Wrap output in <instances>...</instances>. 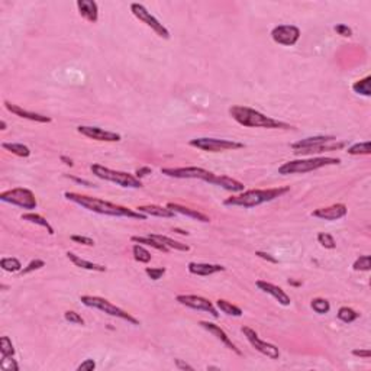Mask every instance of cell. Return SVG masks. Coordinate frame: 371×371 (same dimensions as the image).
<instances>
[{
  "label": "cell",
  "instance_id": "obj_26",
  "mask_svg": "<svg viewBox=\"0 0 371 371\" xmlns=\"http://www.w3.org/2000/svg\"><path fill=\"white\" fill-rule=\"evenodd\" d=\"M136 210L139 213H144L146 216H157V217H174L176 213L168 209L167 206H158V204H144V206H138Z\"/></svg>",
  "mask_w": 371,
  "mask_h": 371
},
{
  "label": "cell",
  "instance_id": "obj_38",
  "mask_svg": "<svg viewBox=\"0 0 371 371\" xmlns=\"http://www.w3.org/2000/svg\"><path fill=\"white\" fill-rule=\"evenodd\" d=\"M311 308L318 315H325V313H328V312L331 311L329 302L326 299H323V298H315V299H312Z\"/></svg>",
  "mask_w": 371,
  "mask_h": 371
},
{
  "label": "cell",
  "instance_id": "obj_2",
  "mask_svg": "<svg viewBox=\"0 0 371 371\" xmlns=\"http://www.w3.org/2000/svg\"><path fill=\"white\" fill-rule=\"evenodd\" d=\"M231 118L245 128H265V129H294L291 125L286 122L273 119L270 116H265L264 113L248 108V106H232L229 108Z\"/></svg>",
  "mask_w": 371,
  "mask_h": 371
},
{
  "label": "cell",
  "instance_id": "obj_33",
  "mask_svg": "<svg viewBox=\"0 0 371 371\" xmlns=\"http://www.w3.org/2000/svg\"><path fill=\"white\" fill-rule=\"evenodd\" d=\"M132 252H133L135 261H138V263L148 264L151 261V258H153L151 252L148 251L144 245H141V244H135V245L132 247Z\"/></svg>",
  "mask_w": 371,
  "mask_h": 371
},
{
  "label": "cell",
  "instance_id": "obj_40",
  "mask_svg": "<svg viewBox=\"0 0 371 371\" xmlns=\"http://www.w3.org/2000/svg\"><path fill=\"white\" fill-rule=\"evenodd\" d=\"M354 271H370L371 268V258L370 255H361L359 258L355 260L352 265Z\"/></svg>",
  "mask_w": 371,
  "mask_h": 371
},
{
  "label": "cell",
  "instance_id": "obj_29",
  "mask_svg": "<svg viewBox=\"0 0 371 371\" xmlns=\"http://www.w3.org/2000/svg\"><path fill=\"white\" fill-rule=\"evenodd\" d=\"M216 306H217V309L222 312V313H225L228 316H234V318H241L242 316V309L238 308V306H235V305H232L231 302H228L225 299H217L216 300Z\"/></svg>",
  "mask_w": 371,
  "mask_h": 371
},
{
  "label": "cell",
  "instance_id": "obj_17",
  "mask_svg": "<svg viewBox=\"0 0 371 371\" xmlns=\"http://www.w3.org/2000/svg\"><path fill=\"white\" fill-rule=\"evenodd\" d=\"M255 286L260 288L261 291H264V293L273 296L281 306H288L291 303V299H290V296H288L287 293L281 287L273 284V283H268V281H264V280H257L255 281Z\"/></svg>",
  "mask_w": 371,
  "mask_h": 371
},
{
  "label": "cell",
  "instance_id": "obj_35",
  "mask_svg": "<svg viewBox=\"0 0 371 371\" xmlns=\"http://www.w3.org/2000/svg\"><path fill=\"white\" fill-rule=\"evenodd\" d=\"M336 316H338V319H339L341 322L352 323L354 321L358 319L359 313H357L354 309H351V308H348V306H342V308H339V311L336 313Z\"/></svg>",
  "mask_w": 371,
  "mask_h": 371
},
{
  "label": "cell",
  "instance_id": "obj_55",
  "mask_svg": "<svg viewBox=\"0 0 371 371\" xmlns=\"http://www.w3.org/2000/svg\"><path fill=\"white\" fill-rule=\"evenodd\" d=\"M0 126H2L0 129H2V131H5V129H6V122H5V120H2V122H0Z\"/></svg>",
  "mask_w": 371,
  "mask_h": 371
},
{
  "label": "cell",
  "instance_id": "obj_56",
  "mask_svg": "<svg viewBox=\"0 0 371 371\" xmlns=\"http://www.w3.org/2000/svg\"><path fill=\"white\" fill-rule=\"evenodd\" d=\"M207 370H219L217 367H207Z\"/></svg>",
  "mask_w": 371,
  "mask_h": 371
},
{
  "label": "cell",
  "instance_id": "obj_43",
  "mask_svg": "<svg viewBox=\"0 0 371 371\" xmlns=\"http://www.w3.org/2000/svg\"><path fill=\"white\" fill-rule=\"evenodd\" d=\"M64 319H65L67 322L74 323V325H82V326L84 325V319L82 318V315L74 311L64 312Z\"/></svg>",
  "mask_w": 371,
  "mask_h": 371
},
{
  "label": "cell",
  "instance_id": "obj_1",
  "mask_svg": "<svg viewBox=\"0 0 371 371\" xmlns=\"http://www.w3.org/2000/svg\"><path fill=\"white\" fill-rule=\"evenodd\" d=\"M64 197L67 200L72 202V203L79 204L84 209H87L90 212H95V213H99V215L115 216V217H129V219H139V220L146 219V215L139 213L138 210H133V209H129L126 206H122V204L106 202V200L97 199V197H93V196L80 194V193L76 192H65L64 193Z\"/></svg>",
  "mask_w": 371,
  "mask_h": 371
},
{
  "label": "cell",
  "instance_id": "obj_27",
  "mask_svg": "<svg viewBox=\"0 0 371 371\" xmlns=\"http://www.w3.org/2000/svg\"><path fill=\"white\" fill-rule=\"evenodd\" d=\"M150 235H151L154 240L158 241V242L164 244L168 250H176V251H183V252L190 251V247H189V245L181 244V242H179V241L171 240V238H168V237H166V235H157V234H150Z\"/></svg>",
  "mask_w": 371,
  "mask_h": 371
},
{
  "label": "cell",
  "instance_id": "obj_15",
  "mask_svg": "<svg viewBox=\"0 0 371 371\" xmlns=\"http://www.w3.org/2000/svg\"><path fill=\"white\" fill-rule=\"evenodd\" d=\"M348 207L347 204L344 203H335L326 207H319L316 210L312 212L313 217L322 219V220H338L342 219L344 216H347Z\"/></svg>",
  "mask_w": 371,
  "mask_h": 371
},
{
  "label": "cell",
  "instance_id": "obj_12",
  "mask_svg": "<svg viewBox=\"0 0 371 371\" xmlns=\"http://www.w3.org/2000/svg\"><path fill=\"white\" fill-rule=\"evenodd\" d=\"M271 38L278 45L293 47L300 39V29L294 25H278L271 31Z\"/></svg>",
  "mask_w": 371,
  "mask_h": 371
},
{
  "label": "cell",
  "instance_id": "obj_13",
  "mask_svg": "<svg viewBox=\"0 0 371 371\" xmlns=\"http://www.w3.org/2000/svg\"><path fill=\"white\" fill-rule=\"evenodd\" d=\"M176 300L179 302L180 305L186 306V308H190L194 311H203L210 313L213 318H219V313L216 311V308L213 306V303L206 298L202 296H197V294H179Z\"/></svg>",
  "mask_w": 371,
  "mask_h": 371
},
{
  "label": "cell",
  "instance_id": "obj_21",
  "mask_svg": "<svg viewBox=\"0 0 371 371\" xmlns=\"http://www.w3.org/2000/svg\"><path fill=\"white\" fill-rule=\"evenodd\" d=\"M77 9L80 16L90 24H95L99 19V6L93 0H77Z\"/></svg>",
  "mask_w": 371,
  "mask_h": 371
},
{
  "label": "cell",
  "instance_id": "obj_30",
  "mask_svg": "<svg viewBox=\"0 0 371 371\" xmlns=\"http://www.w3.org/2000/svg\"><path fill=\"white\" fill-rule=\"evenodd\" d=\"M131 241L132 242H135V244H141V245L151 247V248L158 250V251H163V252L170 251L164 244H161V242H158L157 240H154L151 235H146V237H136V235H135V237H131Z\"/></svg>",
  "mask_w": 371,
  "mask_h": 371
},
{
  "label": "cell",
  "instance_id": "obj_22",
  "mask_svg": "<svg viewBox=\"0 0 371 371\" xmlns=\"http://www.w3.org/2000/svg\"><path fill=\"white\" fill-rule=\"evenodd\" d=\"M167 207L171 209L174 213L189 216V217H192L194 220H199V222H203V224H209L210 222V217L202 213V212H199L197 209H192V207H187V206H183V204L179 203H173V202L167 203Z\"/></svg>",
  "mask_w": 371,
  "mask_h": 371
},
{
  "label": "cell",
  "instance_id": "obj_8",
  "mask_svg": "<svg viewBox=\"0 0 371 371\" xmlns=\"http://www.w3.org/2000/svg\"><path fill=\"white\" fill-rule=\"evenodd\" d=\"M0 200L3 203L19 206L26 210H34L38 207V202H36L34 192H31L29 189H24V187H16L12 190L0 193Z\"/></svg>",
  "mask_w": 371,
  "mask_h": 371
},
{
  "label": "cell",
  "instance_id": "obj_20",
  "mask_svg": "<svg viewBox=\"0 0 371 371\" xmlns=\"http://www.w3.org/2000/svg\"><path fill=\"white\" fill-rule=\"evenodd\" d=\"M345 146V142H339V141H331V142H325V144L313 145L305 150H298L294 151L296 156H313V154H322V153H328V151H338L342 150Z\"/></svg>",
  "mask_w": 371,
  "mask_h": 371
},
{
  "label": "cell",
  "instance_id": "obj_52",
  "mask_svg": "<svg viewBox=\"0 0 371 371\" xmlns=\"http://www.w3.org/2000/svg\"><path fill=\"white\" fill-rule=\"evenodd\" d=\"M60 160L65 164V166H68V167H72L74 166V163H72V160L71 158H68V157H65V156H61L60 157Z\"/></svg>",
  "mask_w": 371,
  "mask_h": 371
},
{
  "label": "cell",
  "instance_id": "obj_53",
  "mask_svg": "<svg viewBox=\"0 0 371 371\" xmlns=\"http://www.w3.org/2000/svg\"><path fill=\"white\" fill-rule=\"evenodd\" d=\"M67 177H70L71 180H76V181H79V183H83V184H86V186H92L89 181H84V180H82V179H77V177H72V176H67Z\"/></svg>",
  "mask_w": 371,
  "mask_h": 371
},
{
  "label": "cell",
  "instance_id": "obj_16",
  "mask_svg": "<svg viewBox=\"0 0 371 371\" xmlns=\"http://www.w3.org/2000/svg\"><path fill=\"white\" fill-rule=\"evenodd\" d=\"M199 325L203 328V329H206L209 334H212L213 336H216L225 347L228 348V349H231V351H234L237 355H242V351H241L240 348L237 347L234 342H232V339L228 336V334L219 326V325H216V323H212V322H207V321H202V322H199Z\"/></svg>",
  "mask_w": 371,
  "mask_h": 371
},
{
  "label": "cell",
  "instance_id": "obj_42",
  "mask_svg": "<svg viewBox=\"0 0 371 371\" xmlns=\"http://www.w3.org/2000/svg\"><path fill=\"white\" fill-rule=\"evenodd\" d=\"M0 368L3 371H19V365L13 357H6L0 359Z\"/></svg>",
  "mask_w": 371,
  "mask_h": 371
},
{
  "label": "cell",
  "instance_id": "obj_4",
  "mask_svg": "<svg viewBox=\"0 0 371 371\" xmlns=\"http://www.w3.org/2000/svg\"><path fill=\"white\" fill-rule=\"evenodd\" d=\"M341 163L339 158L334 157H311V158H302L287 161L283 166L278 167V174L288 176V174H305L315 170H319L328 166H338Z\"/></svg>",
  "mask_w": 371,
  "mask_h": 371
},
{
  "label": "cell",
  "instance_id": "obj_9",
  "mask_svg": "<svg viewBox=\"0 0 371 371\" xmlns=\"http://www.w3.org/2000/svg\"><path fill=\"white\" fill-rule=\"evenodd\" d=\"M161 174L171 177V179L202 180V181H206L209 184L212 183V180L215 177V173L200 167H164L161 168Z\"/></svg>",
  "mask_w": 371,
  "mask_h": 371
},
{
  "label": "cell",
  "instance_id": "obj_31",
  "mask_svg": "<svg viewBox=\"0 0 371 371\" xmlns=\"http://www.w3.org/2000/svg\"><path fill=\"white\" fill-rule=\"evenodd\" d=\"M2 146H3L6 151L12 153L13 156H16V157L28 158V157L31 156V150H29V148L24 144H16V142H3Z\"/></svg>",
  "mask_w": 371,
  "mask_h": 371
},
{
  "label": "cell",
  "instance_id": "obj_25",
  "mask_svg": "<svg viewBox=\"0 0 371 371\" xmlns=\"http://www.w3.org/2000/svg\"><path fill=\"white\" fill-rule=\"evenodd\" d=\"M335 136L332 135H316V136H309V138H305V139H300L298 142H293L290 145L293 151H298V150H305V148H309L313 145L325 144V142H331V141H335Z\"/></svg>",
  "mask_w": 371,
  "mask_h": 371
},
{
  "label": "cell",
  "instance_id": "obj_39",
  "mask_svg": "<svg viewBox=\"0 0 371 371\" xmlns=\"http://www.w3.org/2000/svg\"><path fill=\"white\" fill-rule=\"evenodd\" d=\"M318 242L322 245L323 248H326V250H334V248H336V242L334 240V237L331 234H326V232H319L318 234Z\"/></svg>",
  "mask_w": 371,
  "mask_h": 371
},
{
  "label": "cell",
  "instance_id": "obj_3",
  "mask_svg": "<svg viewBox=\"0 0 371 371\" xmlns=\"http://www.w3.org/2000/svg\"><path fill=\"white\" fill-rule=\"evenodd\" d=\"M290 190V187H274V189H254V190H244V192L234 194L228 197L224 202L225 206H241L245 209L255 207L260 204L273 202L277 197H281L283 194Z\"/></svg>",
  "mask_w": 371,
  "mask_h": 371
},
{
  "label": "cell",
  "instance_id": "obj_24",
  "mask_svg": "<svg viewBox=\"0 0 371 371\" xmlns=\"http://www.w3.org/2000/svg\"><path fill=\"white\" fill-rule=\"evenodd\" d=\"M65 255H67V258H68L76 267H79V268H83V270H87V271H96V273H106V271H108V268H106L105 265L92 263V261H87V260H84V258L80 257V255H77V254H74V252L71 251H67Z\"/></svg>",
  "mask_w": 371,
  "mask_h": 371
},
{
  "label": "cell",
  "instance_id": "obj_5",
  "mask_svg": "<svg viewBox=\"0 0 371 371\" xmlns=\"http://www.w3.org/2000/svg\"><path fill=\"white\" fill-rule=\"evenodd\" d=\"M90 170H92V173L96 176L97 179L115 183L120 187H125V189H141L142 187V181L136 179L135 176L129 174V173L112 170V168L103 167L100 164H92Z\"/></svg>",
  "mask_w": 371,
  "mask_h": 371
},
{
  "label": "cell",
  "instance_id": "obj_51",
  "mask_svg": "<svg viewBox=\"0 0 371 371\" xmlns=\"http://www.w3.org/2000/svg\"><path fill=\"white\" fill-rule=\"evenodd\" d=\"M176 367H177L179 370H190V371L194 370L192 365H189L187 362H184L183 359L180 358H176Z\"/></svg>",
  "mask_w": 371,
  "mask_h": 371
},
{
  "label": "cell",
  "instance_id": "obj_49",
  "mask_svg": "<svg viewBox=\"0 0 371 371\" xmlns=\"http://www.w3.org/2000/svg\"><path fill=\"white\" fill-rule=\"evenodd\" d=\"M150 174H153V168L150 167H141L136 170V173H135V177L136 179H142V177H146V176H150Z\"/></svg>",
  "mask_w": 371,
  "mask_h": 371
},
{
  "label": "cell",
  "instance_id": "obj_11",
  "mask_svg": "<svg viewBox=\"0 0 371 371\" xmlns=\"http://www.w3.org/2000/svg\"><path fill=\"white\" fill-rule=\"evenodd\" d=\"M241 331H242L244 336L247 338V341L251 344L252 347L255 348V351H258L260 354L268 357L270 359L280 358V349L275 347L274 344H270L267 341H263L252 328H250V326H242Z\"/></svg>",
  "mask_w": 371,
  "mask_h": 371
},
{
  "label": "cell",
  "instance_id": "obj_7",
  "mask_svg": "<svg viewBox=\"0 0 371 371\" xmlns=\"http://www.w3.org/2000/svg\"><path fill=\"white\" fill-rule=\"evenodd\" d=\"M190 146L202 150L206 153H224V151H235V150H241L245 145L234 139H219V138H207V136H202V138H194L190 142Z\"/></svg>",
  "mask_w": 371,
  "mask_h": 371
},
{
  "label": "cell",
  "instance_id": "obj_45",
  "mask_svg": "<svg viewBox=\"0 0 371 371\" xmlns=\"http://www.w3.org/2000/svg\"><path fill=\"white\" fill-rule=\"evenodd\" d=\"M70 240L72 242H77V244H82L84 247H95V240L89 238V237H82V235H71Z\"/></svg>",
  "mask_w": 371,
  "mask_h": 371
},
{
  "label": "cell",
  "instance_id": "obj_18",
  "mask_svg": "<svg viewBox=\"0 0 371 371\" xmlns=\"http://www.w3.org/2000/svg\"><path fill=\"white\" fill-rule=\"evenodd\" d=\"M5 108L8 109L11 113H13L15 116L18 118H22V119L32 120V122H38V123H49L52 122V119L49 116L45 115H41V113H35V112H29V110H25L18 105H13L11 102H5Z\"/></svg>",
  "mask_w": 371,
  "mask_h": 371
},
{
  "label": "cell",
  "instance_id": "obj_41",
  "mask_svg": "<svg viewBox=\"0 0 371 371\" xmlns=\"http://www.w3.org/2000/svg\"><path fill=\"white\" fill-rule=\"evenodd\" d=\"M166 268L164 267H146L145 268V273H146V275L151 278V280H154V281H157V280H160V278H163V275L166 274Z\"/></svg>",
  "mask_w": 371,
  "mask_h": 371
},
{
  "label": "cell",
  "instance_id": "obj_36",
  "mask_svg": "<svg viewBox=\"0 0 371 371\" xmlns=\"http://www.w3.org/2000/svg\"><path fill=\"white\" fill-rule=\"evenodd\" d=\"M349 156H370L371 154V144L367 142H358V144L351 145L347 150Z\"/></svg>",
  "mask_w": 371,
  "mask_h": 371
},
{
  "label": "cell",
  "instance_id": "obj_47",
  "mask_svg": "<svg viewBox=\"0 0 371 371\" xmlns=\"http://www.w3.org/2000/svg\"><path fill=\"white\" fill-rule=\"evenodd\" d=\"M96 368V361L92 358L84 359L83 362L77 367V371H93Z\"/></svg>",
  "mask_w": 371,
  "mask_h": 371
},
{
  "label": "cell",
  "instance_id": "obj_44",
  "mask_svg": "<svg viewBox=\"0 0 371 371\" xmlns=\"http://www.w3.org/2000/svg\"><path fill=\"white\" fill-rule=\"evenodd\" d=\"M45 265V261L44 260H32L31 263L28 264L25 268H22V271H21V274L22 275H26L29 274V273H32V271H35V270H39V268H42Z\"/></svg>",
  "mask_w": 371,
  "mask_h": 371
},
{
  "label": "cell",
  "instance_id": "obj_37",
  "mask_svg": "<svg viewBox=\"0 0 371 371\" xmlns=\"http://www.w3.org/2000/svg\"><path fill=\"white\" fill-rule=\"evenodd\" d=\"M0 354H2V358L15 355V347H13L12 339L9 336H2L0 338Z\"/></svg>",
  "mask_w": 371,
  "mask_h": 371
},
{
  "label": "cell",
  "instance_id": "obj_6",
  "mask_svg": "<svg viewBox=\"0 0 371 371\" xmlns=\"http://www.w3.org/2000/svg\"><path fill=\"white\" fill-rule=\"evenodd\" d=\"M80 302L83 303L84 306L92 308V309H97V311L103 312V313H106L109 316H113V318H118V319H122V321H126V322L131 323V325H139V321L136 318H133L131 313L120 309L119 306L113 305L112 302H109L105 298L86 294V296L80 298Z\"/></svg>",
  "mask_w": 371,
  "mask_h": 371
},
{
  "label": "cell",
  "instance_id": "obj_23",
  "mask_svg": "<svg viewBox=\"0 0 371 371\" xmlns=\"http://www.w3.org/2000/svg\"><path fill=\"white\" fill-rule=\"evenodd\" d=\"M210 184L217 186V187H222L224 190L232 193H241L244 192V189H245L244 183H241L238 180L228 177V176H217V174H215V177H213Z\"/></svg>",
  "mask_w": 371,
  "mask_h": 371
},
{
  "label": "cell",
  "instance_id": "obj_50",
  "mask_svg": "<svg viewBox=\"0 0 371 371\" xmlns=\"http://www.w3.org/2000/svg\"><path fill=\"white\" fill-rule=\"evenodd\" d=\"M352 355L359 357V358H370L371 351L370 349H352Z\"/></svg>",
  "mask_w": 371,
  "mask_h": 371
},
{
  "label": "cell",
  "instance_id": "obj_14",
  "mask_svg": "<svg viewBox=\"0 0 371 371\" xmlns=\"http://www.w3.org/2000/svg\"><path fill=\"white\" fill-rule=\"evenodd\" d=\"M77 132L82 133L83 136L89 139H95L100 142H119L122 139L119 133L112 131H105L99 126H87V125H80L77 126Z\"/></svg>",
  "mask_w": 371,
  "mask_h": 371
},
{
  "label": "cell",
  "instance_id": "obj_28",
  "mask_svg": "<svg viewBox=\"0 0 371 371\" xmlns=\"http://www.w3.org/2000/svg\"><path fill=\"white\" fill-rule=\"evenodd\" d=\"M21 217H22V220H28V222H31V224H35V225H38V227L45 228V229L48 231L49 235H54V234H55L54 228L49 225L48 220H47L45 217H42L41 215H38V213L28 212V213H24V215L21 216Z\"/></svg>",
  "mask_w": 371,
  "mask_h": 371
},
{
  "label": "cell",
  "instance_id": "obj_10",
  "mask_svg": "<svg viewBox=\"0 0 371 371\" xmlns=\"http://www.w3.org/2000/svg\"><path fill=\"white\" fill-rule=\"evenodd\" d=\"M131 12L139 22H142L148 28H151L160 38L170 39V31L157 19L154 15H151V12L145 8L144 5H141V3H131Z\"/></svg>",
  "mask_w": 371,
  "mask_h": 371
},
{
  "label": "cell",
  "instance_id": "obj_46",
  "mask_svg": "<svg viewBox=\"0 0 371 371\" xmlns=\"http://www.w3.org/2000/svg\"><path fill=\"white\" fill-rule=\"evenodd\" d=\"M335 32L338 35L344 36V38H349V36H352V29L348 26V25H344V24H338L335 25Z\"/></svg>",
  "mask_w": 371,
  "mask_h": 371
},
{
  "label": "cell",
  "instance_id": "obj_54",
  "mask_svg": "<svg viewBox=\"0 0 371 371\" xmlns=\"http://www.w3.org/2000/svg\"><path fill=\"white\" fill-rule=\"evenodd\" d=\"M174 232L181 234V235H189V232H187V231H181V229H179V228H174Z\"/></svg>",
  "mask_w": 371,
  "mask_h": 371
},
{
  "label": "cell",
  "instance_id": "obj_19",
  "mask_svg": "<svg viewBox=\"0 0 371 371\" xmlns=\"http://www.w3.org/2000/svg\"><path fill=\"white\" fill-rule=\"evenodd\" d=\"M189 273L193 275H200V277H207V275L222 273L227 268L220 264H209V263H189L187 265Z\"/></svg>",
  "mask_w": 371,
  "mask_h": 371
},
{
  "label": "cell",
  "instance_id": "obj_34",
  "mask_svg": "<svg viewBox=\"0 0 371 371\" xmlns=\"http://www.w3.org/2000/svg\"><path fill=\"white\" fill-rule=\"evenodd\" d=\"M0 267L2 270L8 271V273H16V271H22V264L18 258L13 257H5L0 260Z\"/></svg>",
  "mask_w": 371,
  "mask_h": 371
},
{
  "label": "cell",
  "instance_id": "obj_48",
  "mask_svg": "<svg viewBox=\"0 0 371 371\" xmlns=\"http://www.w3.org/2000/svg\"><path fill=\"white\" fill-rule=\"evenodd\" d=\"M255 255H257V257H260L261 260H265V261H268V263L278 264V260H277L275 257H273L271 254H268V252H265V251H255Z\"/></svg>",
  "mask_w": 371,
  "mask_h": 371
},
{
  "label": "cell",
  "instance_id": "obj_32",
  "mask_svg": "<svg viewBox=\"0 0 371 371\" xmlns=\"http://www.w3.org/2000/svg\"><path fill=\"white\" fill-rule=\"evenodd\" d=\"M352 90L354 93L361 95V96L370 97L371 96V76H367L364 79H361L358 82L352 84Z\"/></svg>",
  "mask_w": 371,
  "mask_h": 371
}]
</instances>
